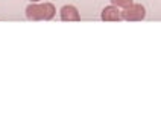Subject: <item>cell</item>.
<instances>
[{
    "instance_id": "cell-1",
    "label": "cell",
    "mask_w": 161,
    "mask_h": 121,
    "mask_svg": "<svg viewBox=\"0 0 161 121\" xmlns=\"http://www.w3.org/2000/svg\"><path fill=\"white\" fill-rule=\"evenodd\" d=\"M56 14V9L52 3H31L26 6V17L31 21H49Z\"/></svg>"
},
{
    "instance_id": "cell-2",
    "label": "cell",
    "mask_w": 161,
    "mask_h": 121,
    "mask_svg": "<svg viewBox=\"0 0 161 121\" xmlns=\"http://www.w3.org/2000/svg\"><path fill=\"white\" fill-rule=\"evenodd\" d=\"M146 17V8L140 3H132L131 6L122 9V20L125 21H142Z\"/></svg>"
},
{
    "instance_id": "cell-3",
    "label": "cell",
    "mask_w": 161,
    "mask_h": 121,
    "mask_svg": "<svg viewBox=\"0 0 161 121\" xmlns=\"http://www.w3.org/2000/svg\"><path fill=\"white\" fill-rule=\"evenodd\" d=\"M100 18L103 21H122V11L114 5H109V6H105L102 9Z\"/></svg>"
},
{
    "instance_id": "cell-4",
    "label": "cell",
    "mask_w": 161,
    "mask_h": 121,
    "mask_svg": "<svg viewBox=\"0 0 161 121\" xmlns=\"http://www.w3.org/2000/svg\"><path fill=\"white\" fill-rule=\"evenodd\" d=\"M59 15H61L63 21H79L80 20L79 11L73 5H64L59 11Z\"/></svg>"
},
{
    "instance_id": "cell-5",
    "label": "cell",
    "mask_w": 161,
    "mask_h": 121,
    "mask_svg": "<svg viewBox=\"0 0 161 121\" xmlns=\"http://www.w3.org/2000/svg\"><path fill=\"white\" fill-rule=\"evenodd\" d=\"M109 2H111V5H114V6H117L120 9H125L134 3L132 0H109Z\"/></svg>"
},
{
    "instance_id": "cell-6",
    "label": "cell",
    "mask_w": 161,
    "mask_h": 121,
    "mask_svg": "<svg viewBox=\"0 0 161 121\" xmlns=\"http://www.w3.org/2000/svg\"><path fill=\"white\" fill-rule=\"evenodd\" d=\"M31 2H32V3H38L40 0H31Z\"/></svg>"
}]
</instances>
